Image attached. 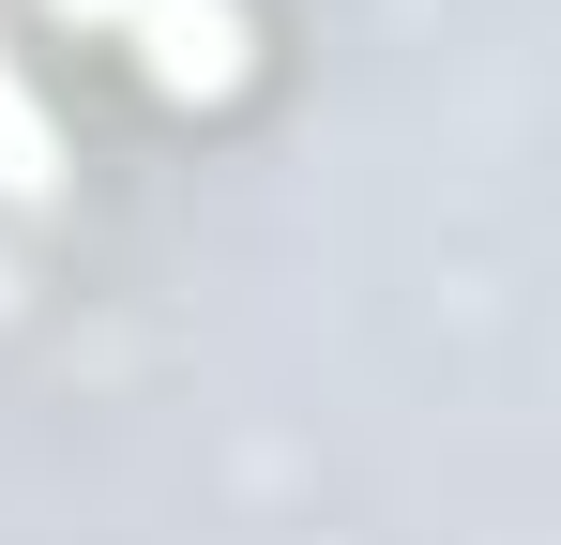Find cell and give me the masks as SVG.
I'll list each match as a JSON object with an SVG mask.
<instances>
[]
</instances>
